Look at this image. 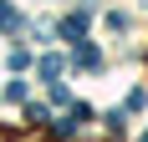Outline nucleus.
<instances>
[{"label": "nucleus", "mask_w": 148, "mask_h": 142, "mask_svg": "<svg viewBox=\"0 0 148 142\" xmlns=\"http://www.w3.org/2000/svg\"><path fill=\"white\" fill-rule=\"evenodd\" d=\"M72 61H77V66H97V51H92V46H77Z\"/></svg>", "instance_id": "f257e3e1"}, {"label": "nucleus", "mask_w": 148, "mask_h": 142, "mask_svg": "<svg viewBox=\"0 0 148 142\" xmlns=\"http://www.w3.org/2000/svg\"><path fill=\"white\" fill-rule=\"evenodd\" d=\"M41 76H46V81H56V76H61V61H56V56H41Z\"/></svg>", "instance_id": "f03ea898"}, {"label": "nucleus", "mask_w": 148, "mask_h": 142, "mask_svg": "<svg viewBox=\"0 0 148 142\" xmlns=\"http://www.w3.org/2000/svg\"><path fill=\"white\" fill-rule=\"evenodd\" d=\"M10 26H15V10L5 5V0H0V30H10Z\"/></svg>", "instance_id": "7ed1b4c3"}]
</instances>
